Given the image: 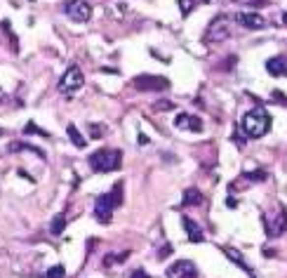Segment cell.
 Masks as SVG:
<instances>
[{
	"mask_svg": "<svg viewBox=\"0 0 287 278\" xmlns=\"http://www.w3.org/2000/svg\"><path fill=\"white\" fill-rule=\"evenodd\" d=\"M64 229H66V214H64V212H59V214H57V217L52 219V222H50V234L59 236V234H64Z\"/></svg>",
	"mask_w": 287,
	"mask_h": 278,
	"instance_id": "obj_18",
	"label": "cell"
},
{
	"mask_svg": "<svg viewBox=\"0 0 287 278\" xmlns=\"http://www.w3.org/2000/svg\"><path fill=\"white\" fill-rule=\"evenodd\" d=\"M132 85L137 87L139 92H160V90H167V87H170V80L162 78V75L141 73L132 80Z\"/></svg>",
	"mask_w": 287,
	"mask_h": 278,
	"instance_id": "obj_6",
	"label": "cell"
},
{
	"mask_svg": "<svg viewBox=\"0 0 287 278\" xmlns=\"http://www.w3.org/2000/svg\"><path fill=\"white\" fill-rule=\"evenodd\" d=\"M174 128L189 130V132H202V120L198 116H191V113H179L174 118Z\"/></svg>",
	"mask_w": 287,
	"mask_h": 278,
	"instance_id": "obj_11",
	"label": "cell"
},
{
	"mask_svg": "<svg viewBox=\"0 0 287 278\" xmlns=\"http://www.w3.org/2000/svg\"><path fill=\"white\" fill-rule=\"evenodd\" d=\"M264 226H266V236H268V238H278V236L285 234L287 231V210H285V205L278 203L276 212L266 214Z\"/></svg>",
	"mask_w": 287,
	"mask_h": 278,
	"instance_id": "obj_3",
	"label": "cell"
},
{
	"mask_svg": "<svg viewBox=\"0 0 287 278\" xmlns=\"http://www.w3.org/2000/svg\"><path fill=\"white\" fill-rule=\"evenodd\" d=\"M83 83H85V75H83V71H80V66L71 64L64 71V75L59 78V92L71 95V92H75V90H80Z\"/></svg>",
	"mask_w": 287,
	"mask_h": 278,
	"instance_id": "obj_5",
	"label": "cell"
},
{
	"mask_svg": "<svg viewBox=\"0 0 287 278\" xmlns=\"http://www.w3.org/2000/svg\"><path fill=\"white\" fill-rule=\"evenodd\" d=\"M245 139H247V137H245V135H243V132H240V130H238V132H235V135H233V141H235V144H238V146H245Z\"/></svg>",
	"mask_w": 287,
	"mask_h": 278,
	"instance_id": "obj_29",
	"label": "cell"
},
{
	"mask_svg": "<svg viewBox=\"0 0 287 278\" xmlns=\"http://www.w3.org/2000/svg\"><path fill=\"white\" fill-rule=\"evenodd\" d=\"M129 278H149V274H146L144 269H137V271H132V276Z\"/></svg>",
	"mask_w": 287,
	"mask_h": 278,
	"instance_id": "obj_30",
	"label": "cell"
},
{
	"mask_svg": "<svg viewBox=\"0 0 287 278\" xmlns=\"http://www.w3.org/2000/svg\"><path fill=\"white\" fill-rule=\"evenodd\" d=\"M271 99H273L276 104H280V106H285V104H287V97L283 95V90H273V95H271Z\"/></svg>",
	"mask_w": 287,
	"mask_h": 278,
	"instance_id": "obj_27",
	"label": "cell"
},
{
	"mask_svg": "<svg viewBox=\"0 0 287 278\" xmlns=\"http://www.w3.org/2000/svg\"><path fill=\"white\" fill-rule=\"evenodd\" d=\"M123 163V151L120 149H99L90 156V168L95 172H116Z\"/></svg>",
	"mask_w": 287,
	"mask_h": 278,
	"instance_id": "obj_2",
	"label": "cell"
},
{
	"mask_svg": "<svg viewBox=\"0 0 287 278\" xmlns=\"http://www.w3.org/2000/svg\"><path fill=\"white\" fill-rule=\"evenodd\" d=\"M139 144H141V146H144V144H149V137H146V135H139Z\"/></svg>",
	"mask_w": 287,
	"mask_h": 278,
	"instance_id": "obj_32",
	"label": "cell"
},
{
	"mask_svg": "<svg viewBox=\"0 0 287 278\" xmlns=\"http://www.w3.org/2000/svg\"><path fill=\"white\" fill-rule=\"evenodd\" d=\"M222 250H223V255L228 257V259L233 262L235 267H240V269H243V271H245V274H250V276L255 278V271H252V267H250V264L245 262V257L240 255L238 250H233V247H222Z\"/></svg>",
	"mask_w": 287,
	"mask_h": 278,
	"instance_id": "obj_14",
	"label": "cell"
},
{
	"mask_svg": "<svg viewBox=\"0 0 287 278\" xmlns=\"http://www.w3.org/2000/svg\"><path fill=\"white\" fill-rule=\"evenodd\" d=\"M123 191H125V182L120 179V182L113 184V189H111V193H108L116 208H120V205H123Z\"/></svg>",
	"mask_w": 287,
	"mask_h": 278,
	"instance_id": "obj_19",
	"label": "cell"
},
{
	"mask_svg": "<svg viewBox=\"0 0 287 278\" xmlns=\"http://www.w3.org/2000/svg\"><path fill=\"white\" fill-rule=\"evenodd\" d=\"M62 7L73 22H90L92 19V5L85 0H68Z\"/></svg>",
	"mask_w": 287,
	"mask_h": 278,
	"instance_id": "obj_7",
	"label": "cell"
},
{
	"mask_svg": "<svg viewBox=\"0 0 287 278\" xmlns=\"http://www.w3.org/2000/svg\"><path fill=\"white\" fill-rule=\"evenodd\" d=\"M24 135H40V137L50 139V132H45V130H40V128H38V125H35V123H31V120H29V123L24 125Z\"/></svg>",
	"mask_w": 287,
	"mask_h": 278,
	"instance_id": "obj_21",
	"label": "cell"
},
{
	"mask_svg": "<svg viewBox=\"0 0 287 278\" xmlns=\"http://www.w3.org/2000/svg\"><path fill=\"white\" fill-rule=\"evenodd\" d=\"M226 205H228V208L233 210V208H238V201H235L233 196H228V198H226Z\"/></svg>",
	"mask_w": 287,
	"mask_h": 278,
	"instance_id": "obj_31",
	"label": "cell"
},
{
	"mask_svg": "<svg viewBox=\"0 0 287 278\" xmlns=\"http://www.w3.org/2000/svg\"><path fill=\"white\" fill-rule=\"evenodd\" d=\"M31 2H33V0H31Z\"/></svg>",
	"mask_w": 287,
	"mask_h": 278,
	"instance_id": "obj_36",
	"label": "cell"
},
{
	"mask_svg": "<svg viewBox=\"0 0 287 278\" xmlns=\"http://www.w3.org/2000/svg\"><path fill=\"white\" fill-rule=\"evenodd\" d=\"M0 137H2V130H0Z\"/></svg>",
	"mask_w": 287,
	"mask_h": 278,
	"instance_id": "obj_35",
	"label": "cell"
},
{
	"mask_svg": "<svg viewBox=\"0 0 287 278\" xmlns=\"http://www.w3.org/2000/svg\"><path fill=\"white\" fill-rule=\"evenodd\" d=\"M113 210H116V205L111 201V196L108 193H101V196H96V203H95V217L101 222V224H108L111 222V217H113Z\"/></svg>",
	"mask_w": 287,
	"mask_h": 278,
	"instance_id": "obj_9",
	"label": "cell"
},
{
	"mask_svg": "<svg viewBox=\"0 0 287 278\" xmlns=\"http://www.w3.org/2000/svg\"><path fill=\"white\" fill-rule=\"evenodd\" d=\"M170 255H172V245H170V243H165V245L158 250V257H160V259H165V257H170Z\"/></svg>",
	"mask_w": 287,
	"mask_h": 278,
	"instance_id": "obj_28",
	"label": "cell"
},
{
	"mask_svg": "<svg viewBox=\"0 0 287 278\" xmlns=\"http://www.w3.org/2000/svg\"><path fill=\"white\" fill-rule=\"evenodd\" d=\"M174 104H172L170 99H158L156 104H153V111H172Z\"/></svg>",
	"mask_w": 287,
	"mask_h": 278,
	"instance_id": "obj_25",
	"label": "cell"
},
{
	"mask_svg": "<svg viewBox=\"0 0 287 278\" xmlns=\"http://www.w3.org/2000/svg\"><path fill=\"white\" fill-rule=\"evenodd\" d=\"M266 71L276 78H287V54H276L266 62Z\"/></svg>",
	"mask_w": 287,
	"mask_h": 278,
	"instance_id": "obj_12",
	"label": "cell"
},
{
	"mask_svg": "<svg viewBox=\"0 0 287 278\" xmlns=\"http://www.w3.org/2000/svg\"><path fill=\"white\" fill-rule=\"evenodd\" d=\"M231 35V29H228V17L226 14H217L210 26H207V31H205V43H223L226 38Z\"/></svg>",
	"mask_w": 287,
	"mask_h": 278,
	"instance_id": "obj_4",
	"label": "cell"
},
{
	"mask_svg": "<svg viewBox=\"0 0 287 278\" xmlns=\"http://www.w3.org/2000/svg\"><path fill=\"white\" fill-rule=\"evenodd\" d=\"M202 203V193L195 189V186H189L186 191H184V198H181V205L184 208H195V205Z\"/></svg>",
	"mask_w": 287,
	"mask_h": 278,
	"instance_id": "obj_15",
	"label": "cell"
},
{
	"mask_svg": "<svg viewBox=\"0 0 287 278\" xmlns=\"http://www.w3.org/2000/svg\"><path fill=\"white\" fill-rule=\"evenodd\" d=\"M233 19L240 24V26L250 29V31H259V29H264L266 26V19L259 14V12H238Z\"/></svg>",
	"mask_w": 287,
	"mask_h": 278,
	"instance_id": "obj_10",
	"label": "cell"
},
{
	"mask_svg": "<svg viewBox=\"0 0 287 278\" xmlns=\"http://www.w3.org/2000/svg\"><path fill=\"white\" fill-rule=\"evenodd\" d=\"M66 135H68V139H71V141H73V146L75 149H85V137H83V135H80V130L75 128V125H68V128H66Z\"/></svg>",
	"mask_w": 287,
	"mask_h": 278,
	"instance_id": "obj_17",
	"label": "cell"
},
{
	"mask_svg": "<svg viewBox=\"0 0 287 278\" xmlns=\"http://www.w3.org/2000/svg\"><path fill=\"white\" fill-rule=\"evenodd\" d=\"M283 24H285V26H287V12H285V14H283Z\"/></svg>",
	"mask_w": 287,
	"mask_h": 278,
	"instance_id": "obj_33",
	"label": "cell"
},
{
	"mask_svg": "<svg viewBox=\"0 0 287 278\" xmlns=\"http://www.w3.org/2000/svg\"><path fill=\"white\" fill-rule=\"evenodd\" d=\"M240 132H243L247 139H259L264 137L266 132L271 130V116L264 106H255L250 108L243 118H240Z\"/></svg>",
	"mask_w": 287,
	"mask_h": 278,
	"instance_id": "obj_1",
	"label": "cell"
},
{
	"mask_svg": "<svg viewBox=\"0 0 287 278\" xmlns=\"http://www.w3.org/2000/svg\"><path fill=\"white\" fill-rule=\"evenodd\" d=\"M195 5H198V0H179V10L184 17H189L193 10H195Z\"/></svg>",
	"mask_w": 287,
	"mask_h": 278,
	"instance_id": "obj_24",
	"label": "cell"
},
{
	"mask_svg": "<svg viewBox=\"0 0 287 278\" xmlns=\"http://www.w3.org/2000/svg\"><path fill=\"white\" fill-rule=\"evenodd\" d=\"M181 224H184V231L189 236V243H202L205 241V234H202L200 224L191 219V217H181Z\"/></svg>",
	"mask_w": 287,
	"mask_h": 278,
	"instance_id": "obj_13",
	"label": "cell"
},
{
	"mask_svg": "<svg viewBox=\"0 0 287 278\" xmlns=\"http://www.w3.org/2000/svg\"><path fill=\"white\" fill-rule=\"evenodd\" d=\"M45 278H66V269L62 267V264H54V267L47 269Z\"/></svg>",
	"mask_w": 287,
	"mask_h": 278,
	"instance_id": "obj_23",
	"label": "cell"
},
{
	"mask_svg": "<svg viewBox=\"0 0 287 278\" xmlns=\"http://www.w3.org/2000/svg\"><path fill=\"white\" fill-rule=\"evenodd\" d=\"M129 257V252L125 250V252H116V255H106L104 257V267H113V264H120V262H125Z\"/></svg>",
	"mask_w": 287,
	"mask_h": 278,
	"instance_id": "obj_20",
	"label": "cell"
},
{
	"mask_svg": "<svg viewBox=\"0 0 287 278\" xmlns=\"http://www.w3.org/2000/svg\"><path fill=\"white\" fill-rule=\"evenodd\" d=\"M245 177H247V179H250V182H261V179H266V172H264V170L245 172Z\"/></svg>",
	"mask_w": 287,
	"mask_h": 278,
	"instance_id": "obj_26",
	"label": "cell"
},
{
	"mask_svg": "<svg viewBox=\"0 0 287 278\" xmlns=\"http://www.w3.org/2000/svg\"><path fill=\"white\" fill-rule=\"evenodd\" d=\"M167 278H198V267L193 264L191 259H179V262H172L167 271Z\"/></svg>",
	"mask_w": 287,
	"mask_h": 278,
	"instance_id": "obj_8",
	"label": "cell"
},
{
	"mask_svg": "<svg viewBox=\"0 0 287 278\" xmlns=\"http://www.w3.org/2000/svg\"><path fill=\"white\" fill-rule=\"evenodd\" d=\"M7 151L10 153H17V151H31V153H35L38 158H43L45 161V151L38 149V146H33V144H24V141H12L10 146H7Z\"/></svg>",
	"mask_w": 287,
	"mask_h": 278,
	"instance_id": "obj_16",
	"label": "cell"
},
{
	"mask_svg": "<svg viewBox=\"0 0 287 278\" xmlns=\"http://www.w3.org/2000/svg\"><path fill=\"white\" fill-rule=\"evenodd\" d=\"M2 99H5V92H2V90H0V102H2Z\"/></svg>",
	"mask_w": 287,
	"mask_h": 278,
	"instance_id": "obj_34",
	"label": "cell"
},
{
	"mask_svg": "<svg viewBox=\"0 0 287 278\" xmlns=\"http://www.w3.org/2000/svg\"><path fill=\"white\" fill-rule=\"evenodd\" d=\"M104 135H106V125L104 123H92L90 125V137L92 139H101Z\"/></svg>",
	"mask_w": 287,
	"mask_h": 278,
	"instance_id": "obj_22",
	"label": "cell"
}]
</instances>
